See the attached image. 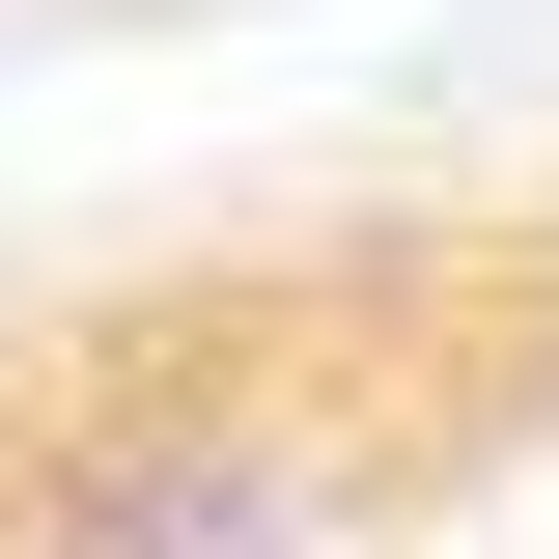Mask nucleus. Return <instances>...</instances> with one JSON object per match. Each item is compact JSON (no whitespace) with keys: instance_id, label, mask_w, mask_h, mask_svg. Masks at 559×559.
I'll use <instances>...</instances> for the list:
<instances>
[{"instance_id":"f257e3e1","label":"nucleus","mask_w":559,"mask_h":559,"mask_svg":"<svg viewBox=\"0 0 559 559\" xmlns=\"http://www.w3.org/2000/svg\"><path fill=\"white\" fill-rule=\"evenodd\" d=\"M364 448L308 392H140L57 448V503H28V559H336Z\"/></svg>"}]
</instances>
